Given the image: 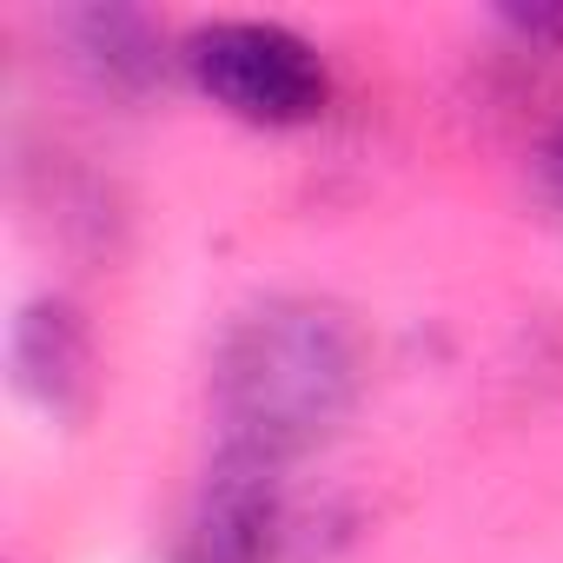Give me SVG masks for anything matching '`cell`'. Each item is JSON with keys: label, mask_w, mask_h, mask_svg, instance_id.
Returning a JSON list of instances; mask_svg holds the SVG:
<instances>
[{"label": "cell", "mask_w": 563, "mask_h": 563, "mask_svg": "<svg viewBox=\"0 0 563 563\" xmlns=\"http://www.w3.org/2000/svg\"><path fill=\"white\" fill-rule=\"evenodd\" d=\"M87 47H93V60L100 67H113V74H153V47H146V27L133 21V14H93L87 21Z\"/></svg>", "instance_id": "5b68a950"}, {"label": "cell", "mask_w": 563, "mask_h": 563, "mask_svg": "<svg viewBox=\"0 0 563 563\" xmlns=\"http://www.w3.org/2000/svg\"><path fill=\"white\" fill-rule=\"evenodd\" d=\"M272 543H278V464L225 444L192 504L179 563H272Z\"/></svg>", "instance_id": "3957f363"}, {"label": "cell", "mask_w": 563, "mask_h": 563, "mask_svg": "<svg viewBox=\"0 0 563 563\" xmlns=\"http://www.w3.org/2000/svg\"><path fill=\"white\" fill-rule=\"evenodd\" d=\"M358 391V332L319 299H272L232 325L219 352L225 444L286 464L319 444Z\"/></svg>", "instance_id": "6da1fadb"}, {"label": "cell", "mask_w": 563, "mask_h": 563, "mask_svg": "<svg viewBox=\"0 0 563 563\" xmlns=\"http://www.w3.org/2000/svg\"><path fill=\"white\" fill-rule=\"evenodd\" d=\"M550 186H556V192H563V133H556V140H550Z\"/></svg>", "instance_id": "8992f818"}, {"label": "cell", "mask_w": 563, "mask_h": 563, "mask_svg": "<svg viewBox=\"0 0 563 563\" xmlns=\"http://www.w3.org/2000/svg\"><path fill=\"white\" fill-rule=\"evenodd\" d=\"M14 352H21V378H27V391H34L47 411L74 405V391L87 385V339H80V325H74L67 306H34V312L21 319Z\"/></svg>", "instance_id": "277c9868"}, {"label": "cell", "mask_w": 563, "mask_h": 563, "mask_svg": "<svg viewBox=\"0 0 563 563\" xmlns=\"http://www.w3.org/2000/svg\"><path fill=\"white\" fill-rule=\"evenodd\" d=\"M192 74L199 87L258 126H306L325 113V60L292 34V27H272V21H219L206 34H192Z\"/></svg>", "instance_id": "7a4b0ae2"}]
</instances>
